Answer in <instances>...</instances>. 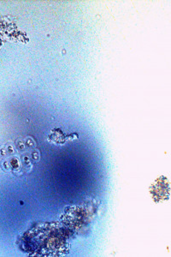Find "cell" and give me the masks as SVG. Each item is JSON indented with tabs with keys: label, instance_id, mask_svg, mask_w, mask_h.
Instances as JSON below:
<instances>
[{
	"label": "cell",
	"instance_id": "6da1fadb",
	"mask_svg": "<svg viewBox=\"0 0 171 257\" xmlns=\"http://www.w3.org/2000/svg\"><path fill=\"white\" fill-rule=\"evenodd\" d=\"M41 159V153L32 138H18L0 147V165L6 173L20 176L29 173Z\"/></svg>",
	"mask_w": 171,
	"mask_h": 257
}]
</instances>
